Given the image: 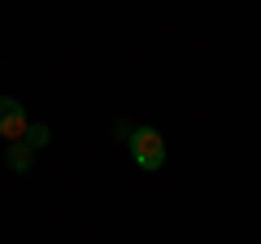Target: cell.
<instances>
[{
	"instance_id": "cell-3",
	"label": "cell",
	"mask_w": 261,
	"mask_h": 244,
	"mask_svg": "<svg viewBox=\"0 0 261 244\" xmlns=\"http://www.w3.org/2000/svg\"><path fill=\"white\" fill-rule=\"evenodd\" d=\"M5 166H9L13 175H31V166H35V149H31L27 140H13L9 149H5Z\"/></svg>"
},
{
	"instance_id": "cell-2",
	"label": "cell",
	"mask_w": 261,
	"mask_h": 244,
	"mask_svg": "<svg viewBox=\"0 0 261 244\" xmlns=\"http://www.w3.org/2000/svg\"><path fill=\"white\" fill-rule=\"evenodd\" d=\"M27 127H31V118H27V105L18 101V96H0V135L5 140H27Z\"/></svg>"
},
{
	"instance_id": "cell-4",
	"label": "cell",
	"mask_w": 261,
	"mask_h": 244,
	"mask_svg": "<svg viewBox=\"0 0 261 244\" xmlns=\"http://www.w3.org/2000/svg\"><path fill=\"white\" fill-rule=\"evenodd\" d=\"M27 144H31V149H48V144H53V131H48V127H44V122H31V127H27Z\"/></svg>"
},
{
	"instance_id": "cell-1",
	"label": "cell",
	"mask_w": 261,
	"mask_h": 244,
	"mask_svg": "<svg viewBox=\"0 0 261 244\" xmlns=\"http://www.w3.org/2000/svg\"><path fill=\"white\" fill-rule=\"evenodd\" d=\"M126 144H130V161L140 170H161L166 166V135L157 127H135Z\"/></svg>"
}]
</instances>
